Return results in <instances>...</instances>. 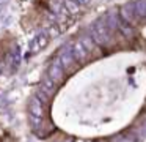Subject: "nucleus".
I'll return each instance as SVG.
<instances>
[{
    "mask_svg": "<svg viewBox=\"0 0 146 142\" xmlns=\"http://www.w3.org/2000/svg\"><path fill=\"white\" fill-rule=\"evenodd\" d=\"M74 52H76V57L79 60H85L86 55H88V50L85 47V41H82V40L76 41L74 43Z\"/></svg>",
    "mask_w": 146,
    "mask_h": 142,
    "instance_id": "1",
    "label": "nucleus"
},
{
    "mask_svg": "<svg viewBox=\"0 0 146 142\" xmlns=\"http://www.w3.org/2000/svg\"><path fill=\"white\" fill-rule=\"evenodd\" d=\"M64 8L69 14H77L80 13V5L76 2V0H64Z\"/></svg>",
    "mask_w": 146,
    "mask_h": 142,
    "instance_id": "2",
    "label": "nucleus"
},
{
    "mask_svg": "<svg viewBox=\"0 0 146 142\" xmlns=\"http://www.w3.org/2000/svg\"><path fill=\"white\" fill-rule=\"evenodd\" d=\"M47 43H49V38L46 36V35H42V36H39V38H38L36 47H38V49H41V47H46V46H47Z\"/></svg>",
    "mask_w": 146,
    "mask_h": 142,
    "instance_id": "3",
    "label": "nucleus"
},
{
    "mask_svg": "<svg viewBox=\"0 0 146 142\" xmlns=\"http://www.w3.org/2000/svg\"><path fill=\"white\" fill-rule=\"evenodd\" d=\"M121 32H123V33L124 35H126V36H133V30H132V28H129V27H126V28H124V27H121Z\"/></svg>",
    "mask_w": 146,
    "mask_h": 142,
    "instance_id": "4",
    "label": "nucleus"
}]
</instances>
